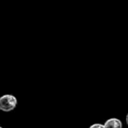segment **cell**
I'll use <instances>...</instances> for the list:
<instances>
[{
	"instance_id": "4",
	"label": "cell",
	"mask_w": 128,
	"mask_h": 128,
	"mask_svg": "<svg viewBox=\"0 0 128 128\" xmlns=\"http://www.w3.org/2000/svg\"><path fill=\"white\" fill-rule=\"evenodd\" d=\"M126 124H128V113H127V115H126Z\"/></svg>"
},
{
	"instance_id": "2",
	"label": "cell",
	"mask_w": 128,
	"mask_h": 128,
	"mask_svg": "<svg viewBox=\"0 0 128 128\" xmlns=\"http://www.w3.org/2000/svg\"><path fill=\"white\" fill-rule=\"evenodd\" d=\"M104 126V128H122L123 127L121 120H119L118 118H109L108 120L105 121Z\"/></svg>"
},
{
	"instance_id": "1",
	"label": "cell",
	"mask_w": 128,
	"mask_h": 128,
	"mask_svg": "<svg viewBox=\"0 0 128 128\" xmlns=\"http://www.w3.org/2000/svg\"><path fill=\"white\" fill-rule=\"evenodd\" d=\"M17 98L13 95L6 94L0 96V110L3 112H8L14 110L17 106Z\"/></svg>"
},
{
	"instance_id": "3",
	"label": "cell",
	"mask_w": 128,
	"mask_h": 128,
	"mask_svg": "<svg viewBox=\"0 0 128 128\" xmlns=\"http://www.w3.org/2000/svg\"><path fill=\"white\" fill-rule=\"evenodd\" d=\"M89 128H104V126L102 124H93Z\"/></svg>"
},
{
	"instance_id": "5",
	"label": "cell",
	"mask_w": 128,
	"mask_h": 128,
	"mask_svg": "<svg viewBox=\"0 0 128 128\" xmlns=\"http://www.w3.org/2000/svg\"><path fill=\"white\" fill-rule=\"evenodd\" d=\"M0 128H3V127H1V126H0Z\"/></svg>"
}]
</instances>
